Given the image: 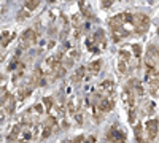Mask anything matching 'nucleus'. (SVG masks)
Returning <instances> with one entry per match:
<instances>
[{
  "instance_id": "f257e3e1",
  "label": "nucleus",
  "mask_w": 159,
  "mask_h": 143,
  "mask_svg": "<svg viewBox=\"0 0 159 143\" xmlns=\"http://www.w3.org/2000/svg\"><path fill=\"white\" fill-rule=\"evenodd\" d=\"M145 65H147V78L159 76V48L154 45L148 46L147 56H145Z\"/></svg>"
},
{
  "instance_id": "f03ea898",
  "label": "nucleus",
  "mask_w": 159,
  "mask_h": 143,
  "mask_svg": "<svg viewBox=\"0 0 159 143\" xmlns=\"http://www.w3.org/2000/svg\"><path fill=\"white\" fill-rule=\"evenodd\" d=\"M86 46H88V49L91 51V53H99L102 48L107 46V40H105V32H103L102 29L96 30L94 37H92L91 40H88Z\"/></svg>"
},
{
  "instance_id": "7ed1b4c3",
  "label": "nucleus",
  "mask_w": 159,
  "mask_h": 143,
  "mask_svg": "<svg viewBox=\"0 0 159 143\" xmlns=\"http://www.w3.org/2000/svg\"><path fill=\"white\" fill-rule=\"evenodd\" d=\"M37 43V32L34 29H27L22 35H21V40H19V49H18V56L21 54L22 49H27L32 45Z\"/></svg>"
},
{
  "instance_id": "20e7f679",
  "label": "nucleus",
  "mask_w": 159,
  "mask_h": 143,
  "mask_svg": "<svg viewBox=\"0 0 159 143\" xmlns=\"http://www.w3.org/2000/svg\"><path fill=\"white\" fill-rule=\"evenodd\" d=\"M132 24H134V30L135 34H145L148 30L150 27V18L147 15H134V21H132Z\"/></svg>"
},
{
  "instance_id": "39448f33",
  "label": "nucleus",
  "mask_w": 159,
  "mask_h": 143,
  "mask_svg": "<svg viewBox=\"0 0 159 143\" xmlns=\"http://www.w3.org/2000/svg\"><path fill=\"white\" fill-rule=\"evenodd\" d=\"M57 131V121L56 118H52V116H48L45 124H43V134H42V138H49L52 134Z\"/></svg>"
},
{
  "instance_id": "423d86ee",
  "label": "nucleus",
  "mask_w": 159,
  "mask_h": 143,
  "mask_svg": "<svg viewBox=\"0 0 159 143\" xmlns=\"http://www.w3.org/2000/svg\"><path fill=\"white\" fill-rule=\"evenodd\" d=\"M105 140L107 141H124L126 140V134L118 126H111L108 129L107 135H105Z\"/></svg>"
},
{
  "instance_id": "0eeeda50",
  "label": "nucleus",
  "mask_w": 159,
  "mask_h": 143,
  "mask_svg": "<svg viewBox=\"0 0 159 143\" xmlns=\"http://www.w3.org/2000/svg\"><path fill=\"white\" fill-rule=\"evenodd\" d=\"M129 62H130V53L126 49L119 51V60H118V70L121 73H127L129 69Z\"/></svg>"
},
{
  "instance_id": "6e6552de",
  "label": "nucleus",
  "mask_w": 159,
  "mask_h": 143,
  "mask_svg": "<svg viewBox=\"0 0 159 143\" xmlns=\"http://www.w3.org/2000/svg\"><path fill=\"white\" fill-rule=\"evenodd\" d=\"M145 140L147 141H153L157 137V119H148L147 126H145Z\"/></svg>"
},
{
  "instance_id": "1a4fd4ad",
  "label": "nucleus",
  "mask_w": 159,
  "mask_h": 143,
  "mask_svg": "<svg viewBox=\"0 0 159 143\" xmlns=\"http://www.w3.org/2000/svg\"><path fill=\"white\" fill-rule=\"evenodd\" d=\"M3 110H5V113H7V116H11L13 113H15V110H16V99L13 97V94H10L8 92V96H7V100L3 102Z\"/></svg>"
},
{
  "instance_id": "9d476101",
  "label": "nucleus",
  "mask_w": 159,
  "mask_h": 143,
  "mask_svg": "<svg viewBox=\"0 0 159 143\" xmlns=\"http://www.w3.org/2000/svg\"><path fill=\"white\" fill-rule=\"evenodd\" d=\"M102 69V60H94V62H91L89 65L86 67V78H92V76H96Z\"/></svg>"
},
{
  "instance_id": "9b49d317",
  "label": "nucleus",
  "mask_w": 159,
  "mask_h": 143,
  "mask_svg": "<svg viewBox=\"0 0 159 143\" xmlns=\"http://www.w3.org/2000/svg\"><path fill=\"white\" fill-rule=\"evenodd\" d=\"M21 134H22V121L15 124V127L11 129V132L8 135V140L10 141H18V140H21Z\"/></svg>"
},
{
  "instance_id": "f8f14e48",
  "label": "nucleus",
  "mask_w": 159,
  "mask_h": 143,
  "mask_svg": "<svg viewBox=\"0 0 159 143\" xmlns=\"http://www.w3.org/2000/svg\"><path fill=\"white\" fill-rule=\"evenodd\" d=\"M62 57H64V53H57V54H54V56H51V57H48V60H46V64H48V67L52 70L54 67H57V65H61L62 64Z\"/></svg>"
},
{
  "instance_id": "ddd939ff",
  "label": "nucleus",
  "mask_w": 159,
  "mask_h": 143,
  "mask_svg": "<svg viewBox=\"0 0 159 143\" xmlns=\"http://www.w3.org/2000/svg\"><path fill=\"white\" fill-rule=\"evenodd\" d=\"M84 76H86V67H80L73 75V83H80Z\"/></svg>"
},
{
  "instance_id": "4468645a",
  "label": "nucleus",
  "mask_w": 159,
  "mask_h": 143,
  "mask_svg": "<svg viewBox=\"0 0 159 143\" xmlns=\"http://www.w3.org/2000/svg\"><path fill=\"white\" fill-rule=\"evenodd\" d=\"M38 5H40V0H27L25 5H24V8H27L29 11H34V10L38 8Z\"/></svg>"
},
{
  "instance_id": "2eb2a0df",
  "label": "nucleus",
  "mask_w": 159,
  "mask_h": 143,
  "mask_svg": "<svg viewBox=\"0 0 159 143\" xmlns=\"http://www.w3.org/2000/svg\"><path fill=\"white\" fill-rule=\"evenodd\" d=\"M135 140H137V141H143V140H145L142 124H137V126H135Z\"/></svg>"
},
{
  "instance_id": "dca6fc26",
  "label": "nucleus",
  "mask_w": 159,
  "mask_h": 143,
  "mask_svg": "<svg viewBox=\"0 0 159 143\" xmlns=\"http://www.w3.org/2000/svg\"><path fill=\"white\" fill-rule=\"evenodd\" d=\"M80 54H78V51H72V54L67 57V59H65V65H67V67H72L73 65V62H75V59L78 57Z\"/></svg>"
},
{
  "instance_id": "f3484780",
  "label": "nucleus",
  "mask_w": 159,
  "mask_h": 143,
  "mask_svg": "<svg viewBox=\"0 0 159 143\" xmlns=\"http://www.w3.org/2000/svg\"><path fill=\"white\" fill-rule=\"evenodd\" d=\"M43 103H45V110L46 111H51V108L54 107V100H52L51 97H45L43 99Z\"/></svg>"
},
{
  "instance_id": "a211bd4d",
  "label": "nucleus",
  "mask_w": 159,
  "mask_h": 143,
  "mask_svg": "<svg viewBox=\"0 0 159 143\" xmlns=\"http://www.w3.org/2000/svg\"><path fill=\"white\" fill-rule=\"evenodd\" d=\"M25 18H30V11H29L27 8L21 10L19 15H18V19H19V21H22V19H25Z\"/></svg>"
},
{
  "instance_id": "6ab92c4d",
  "label": "nucleus",
  "mask_w": 159,
  "mask_h": 143,
  "mask_svg": "<svg viewBox=\"0 0 159 143\" xmlns=\"http://www.w3.org/2000/svg\"><path fill=\"white\" fill-rule=\"evenodd\" d=\"M78 3H80V8H81V11H83V15H84V16H89V15H91V11H88V10H86V5H84V0H80Z\"/></svg>"
},
{
  "instance_id": "aec40b11",
  "label": "nucleus",
  "mask_w": 159,
  "mask_h": 143,
  "mask_svg": "<svg viewBox=\"0 0 159 143\" xmlns=\"http://www.w3.org/2000/svg\"><path fill=\"white\" fill-rule=\"evenodd\" d=\"M132 49H134V54H135V57H140V53H142V48H140V45L134 43V45H132Z\"/></svg>"
},
{
  "instance_id": "412c9836",
  "label": "nucleus",
  "mask_w": 159,
  "mask_h": 143,
  "mask_svg": "<svg viewBox=\"0 0 159 143\" xmlns=\"http://www.w3.org/2000/svg\"><path fill=\"white\" fill-rule=\"evenodd\" d=\"M111 3H113V0H100L102 8H110V7H111Z\"/></svg>"
},
{
  "instance_id": "4be33fe9",
  "label": "nucleus",
  "mask_w": 159,
  "mask_h": 143,
  "mask_svg": "<svg viewBox=\"0 0 159 143\" xmlns=\"http://www.w3.org/2000/svg\"><path fill=\"white\" fill-rule=\"evenodd\" d=\"M5 118H7V113H5L3 107H0V123H2V121H5Z\"/></svg>"
},
{
  "instance_id": "5701e85b",
  "label": "nucleus",
  "mask_w": 159,
  "mask_h": 143,
  "mask_svg": "<svg viewBox=\"0 0 159 143\" xmlns=\"http://www.w3.org/2000/svg\"><path fill=\"white\" fill-rule=\"evenodd\" d=\"M83 140H84V137H83V135H78V137H75V138H73V141H83Z\"/></svg>"
},
{
  "instance_id": "b1692460",
  "label": "nucleus",
  "mask_w": 159,
  "mask_h": 143,
  "mask_svg": "<svg viewBox=\"0 0 159 143\" xmlns=\"http://www.w3.org/2000/svg\"><path fill=\"white\" fill-rule=\"evenodd\" d=\"M48 2H54V0H48Z\"/></svg>"
}]
</instances>
